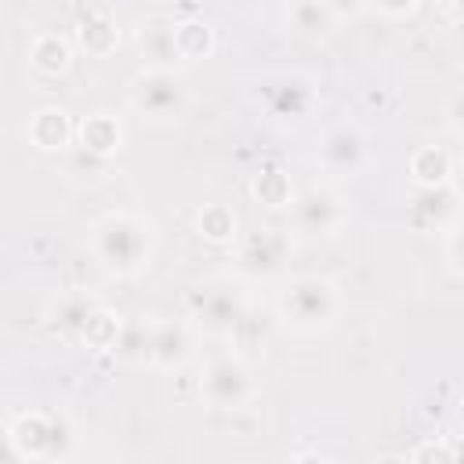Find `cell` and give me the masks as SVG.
Segmentation results:
<instances>
[{"instance_id":"obj_1","label":"cell","mask_w":464,"mask_h":464,"mask_svg":"<svg viewBox=\"0 0 464 464\" xmlns=\"http://www.w3.org/2000/svg\"><path fill=\"white\" fill-rule=\"evenodd\" d=\"M91 254L109 276H138L152 257V225L130 210H109L91 225Z\"/></svg>"},{"instance_id":"obj_2","label":"cell","mask_w":464,"mask_h":464,"mask_svg":"<svg viewBox=\"0 0 464 464\" xmlns=\"http://www.w3.org/2000/svg\"><path fill=\"white\" fill-rule=\"evenodd\" d=\"M341 315V290L323 276H301L279 294V319L297 334H319Z\"/></svg>"},{"instance_id":"obj_3","label":"cell","mask_w":464,"mask_h":464,"mask_svg":"<svg viewBox=\"0 0 464 464\" xmlns=\"http://www.w3.org/2000/svg\"><path fill=\"white\" fill-rule=\"evenodd\" d=\"M127 98L134 105L138 116L152 120V123H174L188 112V87L178 76V69H141L130 87Z\"/></svg>"},{"instance_id":"obj_4","label":"cell","mask_w":464,"mask_h":464,"mask_svg":"<svg viewBox=\"0 0 464 464\" xmlns=\"http://www.w3.org/2000/svg\"><path fill=\"white\" fill-rule=\"evenodd\" d=\"M254 102L276 123H301L312 116V109L319 102V87L312 76L294 72V69L290 72H268L254 83Z\"/></svg>"},{"instance_id":"obj_5","label":"cell","mask_w":464,"mask_h":464,"mask_svg":"<svg viewBox=\"0 0 464 464\" xmlns=\"http://www.w3.org/2000/svg\"><path fill=\"white\" fill-rule=\"evenodd\" d=\"M69 424L58 413L25 410L7 424V446L18 460H62L69 453Z\"/></svg>"},{"instance_id":"obj_6","label":"cell","mask_w":464,"mask_h":464,"mask_svg":"<svg viewBox=\"0 0 464 464\" xmlns=\"http://www.w3.org/2000/svg\"><path fill=\"white\" fill-rule=\"evenodd\" d=\"M199 395L214 410H239L254 399V373L239 355H214L203 366Z\"/></svg>"},{"instance_id":"obj_7","label":"cell","mask_w":464,"mask_h":464,"mask_svg":"<svg viewBox=\"0 0 464 464\" xmlns=\"http://www.w3.org/2000/svg\"><path fill=\"white\" fill-rule=\"evenodd\" d=\"M294 250V239L286 228H276V225H265V228H254L239 239V254H236V265L243 276L250 279H268L276 272H283L286 257Z\"/></svg>"},{"instance_id":"obj_8","label":"cell","mask_w":464,"mask_h":464,"mask_svg":"<svg viewBox=\"0 0 464 464\" xmlns=\"http://www.w3.org/2000/svg\"><path fill=\"white\" fill-rule=\"evenodd\" d=\"M290 214H294V228L304 232V236H334L348 221V210H344L341 196L323 188V185L301 188L290 203Z\"/></svg>"},{"instance_id":"obj_9","label":"cell","mask_w":464,"mask_h":464,"mask_svg":"<svg viewBox=\"0 0 464 464\" xmlns=\"http://www.w3.org/2000/svg\"><path fill=\"white\" fill-rule=\"evenodd\" d=\"M315 160L326 174H337V178H352L366 167L370 160V145H366V134L352 123H337L330 127L323 138H319V149H315Z\"/></svg>"},{"instance_id":"obj_10","label":"cell","mask_w":464,"mask_h":464,"mask_svg":"<svg viewBox=\"0 0 464 464\" xmlns=\"http://www.w3.org/2000/svg\"><path fill=\"white\" fill-rule=\"evenodd\" d=\"M243 319H246V304L228 286H214V290L199 294V301H196V323H199V330H207L214 337L236 334L243 326Z\"/></svg>"},{"instance_id":"obj_11","label":"cell","mask_w":464,"mask_h":464,"mask_svg":"<svg viewBox=\"0 0 464 464\" xmlns=\"http://www.w3.org/2000/svg\"><path fill=\"white\" fill-rule=\"evenodd\" d=\"M460 207V196L453 185H439V188H417L413 203H410V218L420 232H439L446 225H453Z\"/></svg>"},{"instance_id":"obj_12","label":"cell","mask_w":464,"mask_h":464,"mask_svg":"<svg viewBox=\"0 0 464 464\" xmlns=\"http://www.w3.org/2000/svg\"><path fill=\"white\" fill-rule=\"evenodd\" d=\"M25 138H29V145L40 149V152H62V149H69V141L76 138V127H72V120H69L65 109L44 105V109H36V112L29 116Z\"/></svg>"},{"instance_id":"obj_13","label":"cell","mask_w":464,"mask_h":464,"mask_svg":"<svg viewBox=\"0 0 464 464\" xmlns=\"http://www.w3.org/2000/svg\"><path fill=\"white\" fill-rule=\"evenodd\" d=\"M192 355V334L185 323L178 319H163V323H152V355H149V366L156 370H181Z\"/></svg>"},{"instance_id":"obj_14","label":"cell","mask_w":464,"mask_h":464,"mask_svg":"<svg viewBox=\"0 0 464 464\" xmlns=\"http://www.w3.org/2000/svg\"><path fill=\"white\" fill-rule=\"evenodd\" d=\"M134 44H138V54H141L145 69H174L181 62L178 44H174V22H163V18L145 22L138 29Z\"/></svg>"},{"instance_id":"obj_15","label":"cell","mask_w":464,"mask_h":464,"mask_svg":"<svg viewBox=\"0 0 464 464\" xmlns=\"http://www.w3.org/2000/svg\"><path fill=\"white\" fill-rule=\"evenodd\" d=\"M76 141L87 156H98V160H109L123 149V127L116 116L109 112H91L76 123Z\"/></svg>"},{"instance_id":"obj_16","label":"cell","mask_w":464,"mask_h":464,"mask_svg":"<svg viewBox=\"0 0 464 464\" xmlns=\"http://www.w3.org/2000/svg\"><path fill=\"white\" fill-rule=\"evenodd\" d=\"M72 36H76V47L87 54V58H109L116 47H120V25L105 14V11H87L76 18L72 25Z\"/></svg>"},{"instance_id":"obj_17","label":"cell","mask_w":464,"mask_h":464,"mask_svg":"<svg viewBox=\"0 0 464 464\" xmlns=\"http://www.w3.org/2000/svg\"><path fill=\"white\" fill-rule=\"evenodd\" d=\"M406 170H410V181L417 188H439V185H453L457 163L442 145H420L410 152Z\"/></svg>"},{"instance_id":"obj_18","label":"cell","mask_w":464,"mask_h":464,"mask_svg":"<svg viewBox=\"0 0 464 464\" xmlns=\"http://www.w3.org/2000/svg\"><path fill=\"white\" fill-rule=\"evenodd\" d=\"M72 65V47L58 33H36L29 44V69L40 76H65Z\"/></svg>"},{"instance_id":"obj_19","label":"cell","mask_w":464,"mask_h":464,"mask_svg":"<svg viewBox=\"0 0 464 464\" xmlns=\"http://www.w3.org/2000/svg\"><path fill=\"white\" fill-rule=\"evenodd\" d=\"M250 192H254V199L265 207V210H286L290 203H294V181H290V174L279 167V163H265L254 178H250Z\"/></svg>"},{"instance_id":"obj_20","label":"cell","mask_w":464,"mask_h":464,"mask_svg":"<svg viewBox=\"0 0 464 464\" xmlns=\"http://www.w3.org/2000/svg\"><path fill=\"white\" fill-rule=\"evenodd\" d=\"M120 330H123V319H120L116 312H109V308L94 304V308L87 312V319L80 323L76 337H80L91 352H112V348H116V341H120Z\"/></svg>"},{"instance_id":"obj_21","label":"cell","mask_w":464,"mask_h":464,"mask_svg":"<svg viewBox=\"0 0 464 464\" xmlns=\"http://www.w3.org/2000/svg\"><path fill=\"white\" fill-rule=\"evenodd\" d=\"M174 44H178L181 62H203L214 54L218 36L203 18H181V22H174Z\"/></svg>"},{"instance_id":"obj_22","label":"cell","mask_w":464,"mask_h":464,"mask_svg":"<svg viewBox=\"0 0 464 464\" xmlns=\"http://www.w3.org/2000/svg\"><path fill=\"white\" fill-rule=\"evenodd\" d=\"M334 25H337V14L326 7V0H294L290 4V29L297 36L323 40V36H330Z\"/></svg>"},{"instance_id":"obj_23","label":"cell","mask_w":464,"mask_h":464,"mask_svg":"<svg viewBox=\"0 0 464 464\" xmlns=\"http://www.w3.org/2000/svg\"><path fill=\"white\" fill-rule=\"evenodd\" d=\"M196 232L207 239V243H232L239 236V221H236V210L228 203H207L199 207L196 214Z\"/></svg>"},{"instance_id":"obj_24","label":"cell","mask_w":464,"mask_h":464,"mask_svg":"<svg viewBox=\"0 0 464 464\" xmlns=\"http://www.w3.org/2000/svg\"><path fill=\"white\" fill-rule=\"evenodd\" d=\"M112 355H116L120 362H127V366L149 362V355H152V326H145V323H123Z\"/></svg>"},{"instance_id":"obj_25","label":"cell","mask_w":464,"mask_h":464,"mask_svg":"<svg viewBox=\"0 0 464 464\" xmlns=\"http://www.w3.org/2000/svg\"><path fill=\"white\" fill-rule=\"evenodd\" d=\"M406 457H410V460H457V450H453V446H442V442H431V439H428V442H420L417 450H410Z\"/></svg>"},{"instance_id":"obj_26","label":"cell","mask_w":464,"mask_h":464,"mask_svg":"<svg viewBox=\"0 0 464 464\" xmlns=\"http://www.w3.org/2000/svg\"><path fill=\"white\" fill-rule=\"evenodd\" d=\"M446 261L457 276H464V225H457L450 236H446Z\"/></svg>"},{"instance_id":"obj_27","label":"cell","mask_w":464,"mask_h":464,"mask_svg":"<svg viewBox=\"0 0 464 464\" xmlns=\"http://www.w3.org/2000/svg\"><path fill=\"white\" fill-rule=\"evenodd\" d=\"M381 14H388V18H410L417 7H420V0H370Z\"/></svg>"},{"instance_id":"obj_28","label":"cell","mask_w":464,"mask_h":464,"mask_svg":"<svg viewBox=\"0 0 464 464\" xmlns=\"http://www.w3.org/2000/svg\"><path fill=\"white\" fill-rule=\"evenodd\" d=\"M446 123H450L457 134H464V91H457V94L446 102Z\"/></svg>"},{"instance_id":"obj_29","label":"cell","mask_w":464,"mask_h":464,"mask_svg":"<svg viewBox=\"0 0 464 464\" xmlns=\"http://www.w3.org/2000/svg\"><path fill=\"white\" fill-rule=\"evenodd\" d=\"M366 4H370V0H326V7L337 14V22H341V18H355Z\"/></svg>"},{"instance_id":"obj_30","label":"cell","mask_w":464,"mask_h":464,"mask_svg":"<svg viewBox=\"0 0 464 464\" xmlns=\"http://www.w3.org/2000/svg\"><path fill=\"white\" fill-rule=\"evenodd\" d=\"M453 188H457V196L464 199V163L457 167V174H453Z\"/></svg>"},{"instance_id":"obj_31","label":"cell","mask_w":464,"mask_h":464,"mask_svg":"<svg viewBox=\"0 0 464 464\" xmlns=\"http://www.w3.org/2000/svg\"><path fill=\"white\" fill-rule=\"evenodd\" d=\"M450 4H453V11H457V14H464V0H450Z\"/></svg>"},{"instance_id":"obj_32","label":"cell","mask_w":464,"mask_h":464,"mask_svg":"<svg viewBox=\"0 0 464 464\" xmlns=\"http://www.w3.org/2000/svg\"><path fill=\"white\" fill-rule=\"evenodd\" d=\"M457 413H460V420H464V392H460V399H457Z\"/></svg>"},{"instance_id":"obj_33","label":"cell","mask_w":464,"mask_h":464,"mask_svg":"<svg viewBox=\"0 0 464 464\" xmlns=\"http://www.w3.org/2000/svg\"><path fill=\"white\" fill-rule=\"evenodd\" d=\"M460 72H464V62H460Z\"/></svg>"}]
</instances>
